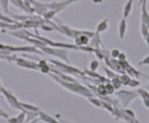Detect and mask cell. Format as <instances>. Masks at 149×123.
Wrapping results in <instances>:
<instances>
[{
	"label": "cell",
	"mask_w": 149,
	"mask_h": 123,
	"mask_svg": "<svg viewBox=\"0 0 149 123\" xmlns=\"http://www.w3.org/2000/svg\"><path fill=\"white\" fill-rule=\"evenodd\" d=\"M120 80L122 82L123 85L128 86L129 83L132 80V79H131V77L128 74H123V75L120 76Z\"/></svg>",
	"instance_id": "19"
},
{
	"label": "cell",
	"mask_w": 149,
	"mask_h": 123,
	"mask_svg": "<svg viewBox=\"0 0 149 123\" xmlns=\"http://www.w3.org/2000/svg\"><path fill=\"white\" fill-rule=\"evenodd\" d=\"M145 88H147V89H148V90H149V84H148V85L146 86V87H145Z\"/></svg>",
	"instance_id": "37"
},
{
	"label": "cell",
	"mask_w": 149,
	"mask_h": 123,
	"mask_svg": "<svg viewBox=\"0 0 149 123\" xmlns=\"http://www.w3.org/2000/svg\"><path fill=\"white\" fill-rule=\"evenodd\" d=\"M143 103L144 107L149 110V99H144V100H143Z\"/></svg>",
	"instance_id": "30"
},
{
	"label": "cell",
	"mask_w": 149,
	"mask_h": 123,
	"mask_svg": "<svg viewBox=\"0 0 149 123\" xmlns=\"http://www.w3.org/2000/svg\"><path fill=\"white\" fill-rule=\"evenodd\" d=\"M10 3V0H0V5L3 11L5 12L6 14H10L11 12H9L8 10V6Z\"/></svg>",
	"instance_id": "17"
},
{
	"label": "cell",
	"mask_w": 149,
	"mask_h": 123,
	"mask_svg": "<svg viewBox=\"0 0 149 123\" xmlns=\"http://www.w3.org/2000/svg\"><path fill=\"white\" fill-rule=\"evenodd\" d=\"M127 28H128V24L125 18H123L119 21L118 26V35L120 39H124L127 32Z\"/></svg>",
	"instance_id": "9"
},
{
	"label": "cell",
	"mask_w": 149,
	"mask_h": 123,
	"mask_svg": "<svg viewBox=\"0 0 149 123\" xmlns=\"http://www.w3.org/2000/svg\"><path fill=\"white\" fill-rule=\"evenodd\" d=\"M143 76L145 79H147L148 80H149V75H143Z\"/></svg>",
	"instance_id": "36"
},
{
	"label": "cell",
	"mask_w": 149,
	"mask_h": 123,
	"mask_svg": "<svg viewBox=\"0 0 149 123\" xmlns=\"http://www.w3.org/2000/svg\"><path fill=\"white\" fill-rule=\"evenodd\" d=\"M57 13H58L57 11L49 9L47 12L44 13V15H43V19H45L46 21H51V19H52L54 17L56 16Z\"/></svg>",
	"instance_id": "16"
},
{
	"label": "cell",
	"mask_w": 149,
	"mask_h": 123,
	"mask_svg": "<svg viewBox=\"0 0 149 123\" xmlns=\"http://www.w3.org/2000/svg\"><path fill=\"white\" fill-rule=\"evenodd\" d=\"M147 6L148 3H143L141 5V22L145 24L149 29V12Z\"/></svg>",
	"instance_id": "8"
},
{
	"label": "cell",
	"mask_w": 149,
	"mask_h": 123,
	"mask_svg": "<svg viewBox=\"0 0 149 123\" xmlns=\"http://www.w3.org/2000/svg\"><path fill=\"white\" fill-rule=\"evenodd\" d=\"M133 0H128L126 2V3L123 6V18L127 19L128 16L130 15L131 12L133 10Z\"/></svg>",
	"instance_id": "11"
},
{
	"label": "cell",
	"mask_w": 149,
	"mask_h": 123,
	"mask_svg": "<svg viewBox=\"0 0 149 123\" xmlns=\"http://www.w3.org/2000/svg\"><path fill=\"white\" fill-rule=\"evenodd\" d=\"M22 107L27 112H39V108L34 105L32 104H28V103H24V102H20Z\"/></svg>",
	"instance_id": "14"
},
{
	"label": "cell",
	"mask_w": 149,
	"mask_h": 123,
	"mask_svg": "<svg viewBox=\"0 0 149 123\" xmlns=\"http://www.w3.org/2000/svg\"><path fill=\"white\" fill-rule=\"evenodd\" d=\"M39 119H41L44 122L47 123H60L52 117L49 116L48 114L43 113L42 111H39Z\"/></svg>",
	"instance_id": "12"
},
{
	"label": "cell",
	"mask_w": 149,
	"mask_h": 123,
	"mask_svg": "<svg viewBox=\"0 0 149 123\" xmlns=\"http://www.w3.org/2000/svg\"><path fill=\"white\" fill-rule=\"evenodd\" d=\"M118 59L119 61H125V60H127V57H126V55L124 53H123L121 52L120 55H119V56L118 57Z\"/></svg>",
	"instance_id": "29"
},
{
	"label": "cell",
	"mask_w": 149,
	"mask_h": 123,
	"mask_svg": "<svg viewBox=\"0 0 149 123\" xmlns=\"http://www.w3.org/2000/svg\"><path fill=\"white\" fill-rule=\"evenodd\" d=\"M1 116H2L3 117L8 118V113H4V112H3V109H1Z\"/></svg>",
	"instance_id": "32"
},
{
	"label": "cell",
	"mask_w": 149,
	"mask_h": 123,
	"mask_svg": "<svg viewBox=\"0 0 149 123\" xmlns=\"http://www.w3.org/2000/svg\"><path fill=\"white\" fill-rule=\"evenodd\" d=\"M97 92H98V93H99L100 96H106L107 93L105 84H100V85L98 86V87H97Z\"/></svg>",
	"instance_id": "22"
},
{
	"label": "cell",
	"mask_w": 149,
	"mask_h": 123,
	"mask_svg": "<svg viewBox=\"0 0 149 123\" xmlns=\"http://www.w3.org/2000/svg\"><path fill=\"white\" fill-rule=\"evenodd\" d=\"M103 69H104V72H105V74H106L107 75V77H109V78H110V79H113V78L119 77L118 75H116V74H114L112 70H109V69L106 68V67H104Z\"/></svg>",
	"instance_id": "24"
},
{
	"label": "cell",
	"mask_w": 149,
	"mask_h": 123,
	"mask_svg": "<svg viewBox=\"0 0 149 123\" xmlns=\"http://www.w3.org/2000/svg\"><path fill=\"white\" fill-rule=\"evenodd\" d=\"M115 94L118 98V101L120 102L123 107H128V105L139 96L137 92L128 91V90H120L117 92Z\"/></svg>",
	"instance_id": "3"
},
{
	"label": "cell",
	"mask_w": 149,
	"mask_h": 123,
	"mask_svg": "<svg viewBox=\"0 0 149 123\" xmlns=\"http://www.w3.org/2000/svg\"><path fill=\"white\" fill-rule=\"evenodd\" d=\"M111 84L115 88V89H119L121 88V86L123 85L122 82L120 80V77H117V78L112 79Z\"/></svg>",
	"instance_id": "21"
},
{
	"label": "cell",
	"mask_w": 149,
	"mask_h": 123,
	"mask_svg": "<svg viewBox=\"0 0 149 123\" xmlns=\"http://www.w3.org/2000/svg\"><path fill=\"white\" fill-rule=\"evenodd\" d=\"M40 50H42L44 53L48 54V55H52L57 56L59 58L65 60L66 63L69 62L68 59V51L65 49H60V48H52V47H47V46H42L41 47Z\"/></svg>",
	"instance_id": "5"
},
{
	"label": "cell",
	"mask_w": 149,
	"mask_h": 123,
	"mask_svg": "<svg viewBox=\"0 0 149 123\" xmlns=\"http://www.w3.org/2000/svg\"><path fill=\"white\" fill-rule=\"evenodd\" d=\"M120 51H119V50L118 48L113 49V50L111 51V56L113 58V59H116L118 58V56H119V55H120Z\"/></svg>",
	"instance_id": "27"
},
{
	"label": "cell",
	"mask_w": 149,
	"mask_h": 123,
	"mask_svg": "<svg viewBox=\"0 0 149 123\" xmlns=\"http://www.w3.org/2000/svg\"><path fill=\"white\" fill-rule=\"evenodd\" d=\"M148 0H139V4L141 6L143 3H148Z\"/></svg>",
	"instance_id": "35"
},
{
	"label": "cell",
	"mask_w": 149,
	"mask_h": 123,
	"mask_svg": "<svg viewBox=\"0 0 149 123\" xmlns=\"http://www.w3.org/2000/svg\"><path fill=\"white\" fill-rule=\"evenodd\" d=\"M137 93L139 96L144 100V99H149V90H148L146 88H140L137 89Z\"/></svg>",
	"instance_id": "15"
},
{
	"label": "cell",
	"mask_w": 149,
	"mask_h": 123,
	"mask_svg": "<svg viewBox=\"0 0 149 123\" xmlns=\"http://www.w3.org/2000/svg\"><path fill=\"white\" fill-rule=\"evenodd\" d=\"M1 50L8 52L11 54V52L14 51V52H28V53H35L39 54V55H42V52L41 50H39L37 49L36 46H12L8 45H4V44H1Z\"/></svg>",
	"instance_id": "2"
},
{
	"label": "cell",
	"mask_w": 149,
	"mask_h": 123,
	"mask_svg": "<svg viewBox=\"0 0 149 123\" xmlns=\"http://www.w3.org/2000/svg\"><path fill=\"white\" fill-rule=\"evenodd\" d=\"M10 3L14 7H16L17 8H19V9H21V10L24 11V12L28 13L27 7L25 5V3H24L23 0H10Z\"/></svg>",
	"instance_id": "13"
},
{
	"label": "cell",
	"mask_w": 149,
	"mask_h": 123,
	"mask_svg": "<svg viewBox=\"0 0 149 123\" xmlns=\"http://www.w3.org/2000/svg\"><path fill=\"white\" fill-rule=\"evenodd\" d=\"M105 87H106L107 95H111L114 93L115 88L113 87V85L111 83H108L107 84H105Z\"/></svg>",
	"instance_id": "23"
},
{
	"label": "cell",
	"mask_w": 149,
	"mask_h": 123,
	"mask_svg": "<svg viewBox=\"0 0 149 123\" xmlns=\"http://www.w3.org/2000/svg\"><path fill=\"white\" fill-rule=\"evenodd\" d=\"M109 27V19L105 17L104 19H102L101 21H100L97 26H96L95 32L98 34H100L102 32H104L107 31Z\"/></svg>",
	"instance_id": "10"
},
{
	"label": "cell",
	"mask_w": 149,
	"mask_h": 123,
	"mask_svg": "<svg viewBox=\"0 0 149 123\" xmlns=\"http://www.w3.org/2000/svg\"><path fill=\"white\" fill-rule=\"evenodd\" d=\"M1 58L2 59H8V61L10 60H13L14 62H16V64L22 67V68H26V69H30V70H40V67L37 63H35L34 61H28L27 59H22V58H18V57H13L11 55H1Z\"/></svg>",
	"instance_id": "4"
},
{
	"label": "cell",
	"mask_w": 149,
	"mask_h": 123,
	"mask_svg": "<svg viewBox=\"0 0 149 123\" xmlns=\"http://www.w3.org/2000/svg\"><path fill=\"white\" fill-rule=\"evenodd\" d=\"M1 91H2V94L5 97L7 101L10 104L11 107H13V108H16V109H18V110H22V112H25L26 113V111L22 107L20 102H18V100L17 99L16 97L14 96L13 93H11L10 92L6 90L3 86L1 87Z\"/></svg>",
	"instance_id": "6"
},
{
	"label": "cell",
	"mask_w": 149,
	"mask_h": 123,
	"mask_svg": "<svg viewBox=\"0 0 149 123\" xmlns=\"http://www.w3.org/2000/svg\"><path fill=\"white\" fill-rule=\"evenodd\" d=\"M92 2L95 4H99V3H102L104 2V0H92Z\"/></svg>",
	"instance_id": "33"
},
{
	"label": "cell",
	"mask_w": 149,
	"mask_h": 123,
	"mask_svg": "<svg viewBox=\"0 0 149 123\" xmlns=\"http://www.w3.org/2000/svg\"><path fill=\"white\" fill-rule=\"evenodd\" d=\"M139 64V65H149V55H146Z\"/></svg>",
	"instance_id": "28"
},
{
	"label": "cell",
	"mask_w": 149,
	"mask_h": 123,
	"mask_svg": "<svg viewBox=\"0 0 149 123\" xmlns=\"http://www.w3.org/2000/svg\"><path fill=\"white\" fill-rule=\"evenodd\" d=\"M140 32H141V35L143 39L149 35V29L143 22L140 23Z\"/></svg>",
	"instance_id": "18"
},
{
	"label": "cell",
	"mask_w": 149,
	"mask_h": 123,
	"mask_svg": "<svg viewBox=\"0 0 149 123\" xmlns=\"http://www.w3.org/2000/svg\"><path fill=\"white\" fill-rule=\"evenodd\" d=\"M50 61L52 64L58 66L59 69H61V70H64L65 72H67V73H70V74H73V75L79 74V75H85V74L83 72H81L80 70H78V69H76L74 67L70 66V65H66V64H63L61 62H59V61H56V60H53V59H50Z\"/></svg>",
	"instance_id": "7"
},
{
	"label": "cell",
	"mask_w": 149,
	"mask_h": 123,
	"mask_svg": "<svg viewBox=\"0 0 149 123\" xmlns=\"http://www.w3.org/2000/svg\"><path fill=\"white\" fill-rule=\"evenodd\" d=\"M99 65H100V63L97 60H95V59L92 60L91 62V64H90V68H91V71H94L95 72L98 69Z\"/></svg>",
	"instance_id": "25"
},
{
	"label": "cell",
	"mask_w": 149,
	"mask_h": 123,
	"mask_svg": "<svg viewBox=\"0 0 149 123\" xmlns=\"http://www.w3.org/2000/svg\"><path fill=\"white\" fill-rule=\"evenodd\" d=\"M139 85H140V82L137 80L136 79H132V80L128 84V86L131 88H138V87H139Z\"/></svg>",
	"instance_id": "26"
},
{
	"label": "cell",
	"mask_w": 149,
	"mask_h": 123,
	"mask_svg": "<svg viewBox=\"0 0 149 123\" xmlns=\"http://www.w3.org/2000/svg\"><path fill=\"white\" fill-rule=\"evenodd\" d=\"M49 75L56 81L59 84H61V86L65 87L66 89H68L69 91H70L73 93L75 94H80L81 96L86 97H93V93L91 90H89L87 88H85L83 85H81L80 84L76 83V82H73V83H69L68 81L63 80L61 79H60V77L56 76V75L53 74H49Z\"/></svg>",
	"instance_id": "1"
},
{
	"label": "cell",
	"mask_w": 149,
	"mask_h": 123,
	"mask_svg": "<svg viewBox=\"0 0 149 123\" xmlns=\"http://www.w3.org/2000/svg\"><path fill=\"white\" fill-rule=\"evenodd\" d=\"M78 1H80V0H66L68 5H70V4H72V3H76V2H78Z\"/></svg>",
	"instance_id": "31"
},
{
	"label": "cell",
	"mask_w": 149,
	"mask_h": 123,
	"mask_svg": "<svg viewBox=\"0 0 149 123\" xmlns=\"http://www.w3.org/2000/svg\"><path fill=\"white\" fill-rule=\"evenodd\" d=\"M89 101L91 103H92L93 105H95V107H103V102L102 101H100V99L96 98V97H88Z\"/></svg>",
	"instance_id": "20"
},
{
	"label": "cell",
	"mask_w": 149,
	"mask_h": 123,
	"mask_svg": "<svg viewBox=\"0 0 149 123\" xmlns=\"http://www.w3.org/2000/svg\"><path fill=\"white\" fill-rule=\"evenodd\" d=\"M143 40H144V41L146 42V44L148 45V46L149 47V35L148 36V37H146L144 38Z\"/></svg>",
	"instance_id": "34"
}]
</instances>
